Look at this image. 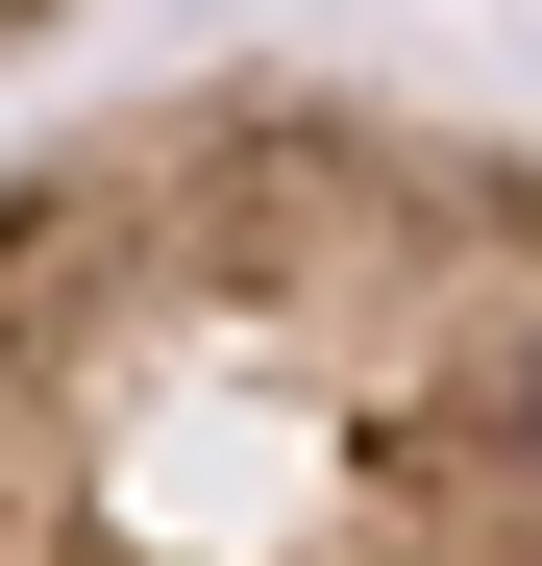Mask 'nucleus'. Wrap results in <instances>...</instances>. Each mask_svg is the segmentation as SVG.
Masks as SVG:
<instances>
[{
  "instance_id": "1",
  "label": "nucleus",
  "mask_w": 542,
  "mask_h": 566,
  "mask_svg": "<svg viewBox=\"0 0 542 566\" xmlns=\"http://www.w3.org/2000/svg\"><path fill=\"white\" fill-rule=\"evenodd\" d=\"M0 566H542V124L148 74L0 148Z\"/></svg>"
},
{
  "instance_id": "2",
  "label": "nucleus",
  "mask_w": 542,
  "mask_h": 566,
  "mask_svg": "<svg viewBox=\"0 0 542 566\" xmlns=\"http://www.w3.org/2000/svg\"><path fill=\"white\" fill-rule=\"evenodd\" d=\"M50 25H74V0H0V50H50Z\"/></svg>"
}]
</instances>
